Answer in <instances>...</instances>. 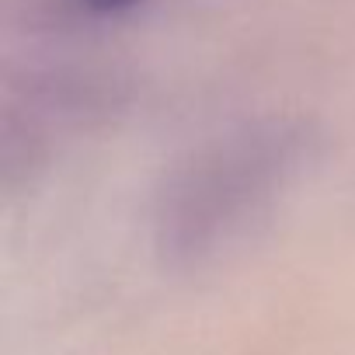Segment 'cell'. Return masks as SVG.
Wrapping results in <instances>:
<instances>
[{"label":"cell","instance_id":"6da1fadb","mask_svg":"<svg viewBox=\"0 0 355 355\" xmlns=\"http://www.w3.org/2000/svg\"><path fill=\"white\" fill-rule=\"evenodd\" d=\"M306 139L286 122H254L216 136L178 164L157 196V248L171 261H199L234 244L289 189Z\"/></svg>","mask_w":355,"mask_h":355},{"label":"cell","instance_id":"7a4b0ae2","mask_svg":"<svg viewBox=\"0 0 355 355\" xmlns=\"http://www.w3.org/2000/svg\"><path fill=\"white\" fill-rule=\"evenodd\" d=\"M80 11H91V15H119V11H129L143 0H73Z\"/></svg>","mask_w":355,"mask_h":355}]
</instances>
